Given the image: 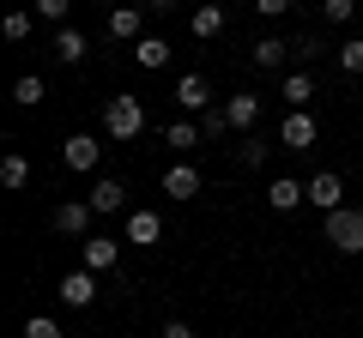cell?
<instances>
[{"instance_id":"cell-1","label":"cell","mask_w":363,"mask_h":338,"mask_svg":"<svg viewBox=\"0 0 363 338\" xmlns=\"http://www.w3.org/2000/svg\"><path fill=\"white\" fill-rule=\"evenodd\" d=\"M104 133H109V139H116V145H133V139H140V133H145V103H140V97H109V103H104Z\"/></svg>"},{"instance_id":"cell-2","label":"cell","mask_w":363,"mask_h":338,"mask_svg":"<svg viewBox=\"0 0 363 338\" xmlns=\"http://www.w3.org/2000/svg\"><path fill=\"white\" fill-rule=\"evenodd\" d=\"M327 242L339 247V254H363V211L357 206H339V211H327Z\"/></svg>"},{"instance_id":"cell-3","label":"cell","mask_w":363,"mask_h":338,"mask_svg":"<svg viewBox=\"0 0 363 338\" xmlns=\"http://www.w3.org/2000/svg\"><path fill=\"white\" fill-rule=\"evenodd\" d=\"M97 157H104V145L91 139V133H67V139H61V163L73 169V175H91Z\"/></svg>"},{"instance_id":"cell-4","label":"cell","mask_w":363,"mask_h":338,"mask_svg":"<svg viewBox=\"0 0 363 338\" xmlns=\"http://www.w3.org/2000/svg\"><path fill=\"white\" fill-rule=\"evenodd\" d=\"M315 139H321L315 115H309V109H291V115H285V127H279V145H285V151H309Z\"/></svg>"},{"instance_id":"cell-5","label":"cell","mask_w":363,"mask_h":338,"mask_svg":"<svg viewBox=\"0 0 363 338\" xmlns=\"http://www.w3.org/2000/svg\"><path fill=\"white\" fill-rule=\"evenodd\" d=\"M91 223H97L91 199H61V206H55V230H61V235H97Z\"/></svg>"},{"instance_id":"cell-6","label":"cell","mask_w":363,"mask_h":338,"mask_svg":"<svg viewBox=\"0 0 363 338\" xmlns=\"http://www.w3.org/2000/svg\"><path fill=\"white\" fill-rule=\"evenodd\" d=\"M55 296H61L67 308H91V302H97V272H85V266H79V272H67L61 284H55Z\"/></svg>"},{"instance_id":"cell-7","label":"cell","mask_w":363,"mask_h":338,"mask_svg":"<svg viewBox=\"0 0 363 338\" xmlns=\"http://www.w3.org/2000/svg\"><path fill=\"white\" fill-rule=\"evenodd\" d=\"M309 206L321 211V218H327V211H339V206H345V182H339L333 169H321V175H309Z\"/></svg>"},{"instance_id":"cell-8","label":"cell","mask_w":363,"mask_h":338,"mask_svg":"<svg viewBox=\"0 0 363 338\" xmlns=\"http://www.w3.org/2000/svg\"><path fill=\"white\" fill-rule=\"evenodd\" d=\"M176 109L182 115H206L212 109V85L200 73H182V85H176Z\"/></svg>"},{"instance_id":"cell-9","label":"cell","mask_w":363,"mask_h":338,"mask_svg":"<svg viewBox=\"0 0 363 338\" xmlns=\"http://www.w3.org/2000/svg\"><path fill=\"white\" fill-rule=\"evenodd\" d=\"M91 211H97V218H109V211H133L128 206V187H121L116 175H97V182H91Z\"/></svg>"},{"instance_id":"cell-10","label":"cell","mask_w":363,"mask_h":338,"mask_svg":"<svg viewBox=\"0 0 363 338\" xmlns=\"http://www.w3.org/2000/svg\"><path fill=\"white\" fill-rule=\"evenodd\" d=\"M128 242H133V247H157V242H164V218L145 211V206H133V211H128Z\"/></svg>"},{"instance_id":"cell-11","label":"cell","mask_w":363,"mask_h":338,"mask_svg":"<svg viewBox=\"0 0 363 338\" xmlns=\"http://www.w3.org/2000/svg\"><path fill=\"white\" fill-rule=\"evenodd\" d=\"M85 54H91V42H85V30H79V25L55 30V61H61V66H85Z\"/></svg>"},{"instance_id":"cell-12","label":"cell","mask_w":363,"mask_h":338,"mask_svg":"<svg viewBox=\"0 0 363 338\" xmlns=\"http://www.w3.org/2000/svg\"><path fill=\"white\" fill-rule=\"evenodd\" d=\"M164 194H169V199H194V194H200V169L188 163V157L164 169Z\"/></svg>"},{"instance_id":"cell-13","label":"cell","mask_w":363,"mask_h":338,"mask_svg":"<svg viewBox=\"0 0 363 338\" xmlns=\"http://www.w3.org/2000/svg\"><path fill=\"white\" fill-rule=\"evenodd\" d=\"M267 206H272V211H297V206H309V182H291V175H279V182L267 187Z\"/></svg>"},{"instance_id":"cell-14","label":"cell","mask_w":363,"mask_h":338,"mask_svg":"<svg viewBox=\"0 0 363 338\" xmlns=\"http://www.w3.org/2000/svg\"><path fill=\"white\" fill-rule=\"evenodd\" d=\"M121 260V242L116 235H85V272H109Z\"/></svg>"},{"instance_id":"cell-15","label":"cell","mask_w":363,"mask_h":338,"mask_svg":"<svg viewBox=\"0 0 363 338\" xmlns=\"http://www.w3.org/2000/svg\"><path fill=\"white\" fill-rule=\"evenodd\" d=\"M188 30H194L200 42L224 37V6H218V0H200V6H194V18H188Z\"/></svg>"},{"instance_id":"cell-16","label":"cell","mask_w":363,"mask_h":338,"mask_svg":"<svg viewBox=\"0 0 363 338\" xmlns=\"http://www.w3.org/2000/svg\"><path fill=\"white\" fill-rule=\"evenodd\" d=\"M109 37L140 42L145 37V6H116V13H109Z\"/></svg>"},{"instance_id":"cell-17","label":"cell","mask_w":363,"mask_h":338,"mask_svg":"<svg viewBox=\"0 0 363 338\" xmlns=\"http://www.w3.org/2000/svg\"><path fill=\"white\" fill-rule=\"evenodd\" d=\"M224 121H230L236 133H248V127L260 121V97H255V91H236L230 103H224Z\"/></svg>"},{"instance_id":"cell-18","label":"cell","mask_w":363,"mask_h":338,"mask_svg":"<svg viewBox=\"0 0 363 338\" xmlns=\"http://www.w3.org/2000/svg\"><path fill=\"white\" fill-rule=\"evenodd\" d=\"M285 54H291V42H285V37H260L255 49H248V61H255L260 73H279V66H285Z\"/></svg>"},{"instance_id":"cell-19","label":"cell","mask_w":363,"mask_h":338,"mask_svg":"<svg viewBox=\"0 0 363 338\" xmlns=\"http://www.w3.org/2000/svg\"><path fill=\"white\" fill-rule=\"evenodd\" d=\"M200 139H206V133H200V121H194V115H182V121H169V127H164V145H176L182 157L194 151Z\"/></svg>"},{"instance_id":"cell-20","label":"cell","mask_w":363,"mask_h":338,"mask_svg":"<svg viewBox=\"0 0 363 338\" xmlns=\"http://www.w3.org/2000/svg\"><path fill=\"white\" fill-rule=\"evenodd\" d=\"M0 187H13V194H18V187H30V157L25 151H6V157H0Z\"/></svg>"},{"instance_id":"cell-21","label":"cell","mask_w":363,"mask_h":338,"mask_svg":"<svg viewBox=\"0 0 363 338\" xmlns=\"http://www.w3.org/2000/svg\"><path fill=\"white\" fill-rule=\"evenodd\" d=\"M279 97H285L291 109H309V103H315V78H309V73H285V85H279Z\"/></svg>"},{"instance_id":"cell-22","label":"cell","mask_w":363,"mask_h":338,"mask_svg":"<svg viewBox=\"0 0 363 338\" xmlns=\"http://www.w3.org/2000/svg\"><path fill=\"white\" fill-rule=\"evenodd\" d=\"M133 61H140L145 73H157V66H169V42L164 37H140L133 42Z\"/></svg>"},{"instance_id":"cell-23","label":"cell","mask_w":363,"mask_h":338,"mask_svg":"<svg viewBox=\"0 0 363 338\" xmlns=\"http://www.w3.org/2000/svg\"><path fill=\"white\" fill-rule=\"evenodd\" d=\"M43 97H49V85H43L37 73H25V78L13 85V103H18V109H43Z\"/></svg>"},{"instance_id":"cell-24","label":"cell","mask_w":363,"mask_h":338,"mask_svg":"<svg viewBox=\"0 0 363 338\" xmlns=\"http://www.w3.org/2000/svg\"><path fill=\"white\" fill-rule=\"evenodd\" d=\"M30 30H37V18H30V13H6V18H0V37H6V42H25Z\"/></svg>"},{"instance_id":"cell-25","label":"cell","mask_w":363,"mask_h":338,"mask_svg":"<svg viewBox=\"0 0 363 338\" xmlns=\"http://www.w3.org/2000/svg\"><path fill=\"white\" fill-rule=\"evenodd\" d=\"M339 66H345L351 78H363V37H345V42H339Z\"/></svg>"},{"instance_id":"cell-26","label":"cell","mask_w":363,"mask_h":338,"mask_svg":"<svg viewBox=\"0 0 363 338\" xmlns=\"http://www.w3.org/2000/svg\"><path fill=\"white\" fill-rule=\"evenodd\" d=\"M67 13H73V0H37V18H43V25H55V30L67 25Z\"/></svg>"},{"instance_id":"cell-27","label":"cell","mask_w":363,"mask_h":338,"mask_svg":"<svg viewBox=\"0 0 363 338\" xmlns=\"http://www.w3.org/2000/svg\"><path fill=\"white\" fill-rule=\"evenodd\" d=\"M321 13H327V25H345L351 13H363V0H321Z\"/></svg>"},{"instance_id":"cell-28","label":"cell","mask_w":363,"mask_h":338,"mask_svg":"<svg viewBox=\"0 0 363 338\" xmlns=\"http://www.w3.org/2000/svg\"><path fill=\"white\" fill-rule=\"evenodd\" d=\"M194 121H200V133H206V139H224V133H230L224 109H206V115H194Z\"/></svg>"},{"instance_id":"cell-29","label":"cell","mask_w":363,"mask_h":338,"mask_svg":"<svg viewBox=\"0 0 363 338\" xmlns=\"http://www.w3.org/2000/svg\"><path fill=\"white\" fill-rule=\"evenodd\" d=\"M25 338H67V332L49 320V314H30V320H25Z\"/></svg>"},{"instance_id":"cell-30","label":"cell","mask_w":363,"mask_h":338,"mask_svg":"<svg viewBox=\"0 0 363 338\" xmlns=\"http://www.w3.org/2000/svg\"><path fill=\"white\" fill-rule=\"evenodd\" d=\"M272 145H279V139H242V163H248V169H260Z\"/></svg>"},{"instance_id":"cell-31","label":"cell","mask_w":363,"mask_h":338,"mask_svg":"<svg viewBox=\"0 0 363 338\" xmlns=\"http://www.w3.org/2000/svg\"><path fill=\"white\" fill-rule=\"evenodd\" d=\"M255 13H260V18H285L291 0H255Z\"/></svg>"},{"instance_id":"cell-32","label":"cell","mask_w":363,"mask_h":338,"mask_svg":"<svg viewBox=\"0 0 363 338\" xmlns=\"http://www.w3.org/2000/svg\"><path fill=\"white\" fill-rule=\"evenodd\" d=\"M291 54H297V61H309V54H321V42H315V37H297V42H291Z\"/></svg>"},{"instance_id":"cell-33","label":"cell","mask_w":363,"mask_h":338,"mask_svg":"<svg viewBox=\"0 0 363 338\" xmlns=\"http://www.w3.org/2000/svg\"><path fill=\"white\" fill-rule=\"evenodd\" d=\"M157 338H194V326H188V320H164V332H157Z\"/></svg>"},{"instance_id":"cell-34","label":"cell","mask_w":363,"mask_h":338,"mask_svg":"<svg viewBox=\"0 0 363 338\" xmlns=\"http://www.w3.org/2000/svg\"><path fill=\"white\" fill-rule=\"evenodd\" d=\"M182 0H145V13H176Z\"/></svg>"}]
</instances>
